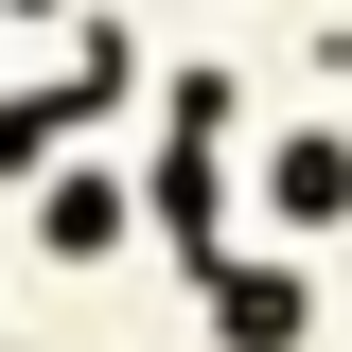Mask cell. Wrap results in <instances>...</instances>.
I'll list each match as a JSON object with an SVG mask.
<instances>
[{
  "instance_id": "cell-1",
  "label": "cell",
  "mask_w": 352,
  "mask_h": 352,
  "mask_svg": "<svg viewBox=\"0 0 352 352\" xmlns=\"http://www.w3.org/2000/svg\"><path fill=\"white\" fill-rule=\"evenodd\" d=\"M282 212H300V229L352 212V141H282Z\"/></svg>"
},
{
  "instance_id": "cell-2",
  "label": "cell",
  "mask_w": 352,
  "mask_h": 352,
  "mask_svg": "<svg viewBox=\"0 0 352 352\" xmlns=\"http://www.w3.org/2000/svg\"><path fill=\"white\" fill-rule=\"evenodd\" d=\"M212 300H229V335H247V352L300 335V282H264V264H247V282H212Z\"/></svg>"
}]
</instances>
